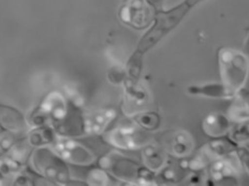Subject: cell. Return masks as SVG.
I'll use <instances>...</instances> for the list:
<instances>
[{
	"label": "cell",
	"instance_id": "cell-1",
	"mask_svg": "<svg viewBox=\"0 0 249 186\" xmlns=\"http://www.w3.org/2000/svg\"><path fill=\"white\" fill-rule=\"evenodd\" d=\"M222 85L230 97L235 96L245 85L249 74V59L245 53L222 48L218 53Z\"/></svg>",
	"mask_w": 249,
	"mask_h": 186
},
{
	"label": "cell",
	"instance_id": "cell-2",
	"mask_svg": "<svg viewBox=\"0 0 249 186\" xmlns=\"http://www.w3.org/2000/svg\"><path fill=\"white\" fill-rule=\"evenodd\" d=\"M189 11L190 9L185 2H181L169 11H159L156 15L153 27L144 35L133 55L137 57L139 56L140 58L143 57V55L148 50L154 48L164 36H167L171 30H173Z\"/></svg>",
	"mask_w": 249,
	"mask_h": 186
},
{
	"label": "cell",
	"instance_id": "cell-3",
	"mask_svg": "<svg viewBox=\"0 0 249 186\" xmlns=\"http://www.w3.org/2000/svg\"><path fill=\"white\" fill-rule=\"evenodd\" d=\"M34 167L52 182L68 184L70 174L67 165L48 149H39L33 155Z\"/></svg>",
	"mask_w": 249,
	"mask_h": 186
},
{
	"label": "cell",
	"instance_id": "cell-4",
	"mask_svg": "<svg viewBox=\"0 0 249 186\" xmlns=\"http://www.w3.org/2000/svg\"><path fill=\"white\" fill-rule=\"evenodd\" d=\"M119 18L133 28H144L150 22V11L143 0H124L119 10Z\"/></svg>",
	"mask_w": 249,
	"mask_h": 186
},
{
	"label": "cell",
	"instance_id": "cell-5",
	"mask_svg": "<svg viewBox=\"0 0 249 186\" xmlns=\"http://www.w3.org/2000/svg\"><path fill=\"white\" fill-rule=\"evenodd\" d=\"M102 166L112 172V174L126 181L138 180L143 175V171L140 169L139 165L131 159L124 157L123 155H107L102 159Z\"/></svg>",
	"mask_w": 249,
	"mask_h": 186
},
{
	"label": "cell",
	"instance_id": "cell-6",
	"mask_svg": "<svg viewBox=\"0 0 249 186\" xmlns=\"http://www.w3.org/2000/svg\"><path fill=\"white\" fill-rule=\"evenodd\" d=\"M54 147L62 157L73 164L90 165L95 162V155L76 141L62 140L57 142Z\"/></svg>",
	"mask_w": 249,
	"mask_h": 186
},
{
	"label": "cell",
	"instance_id": "cell-7",
	"mask_svg": "<svg viewBox=\"0 0 249 186\" xmlns=\"http://www.w3.org/2000/svg\"><path fill=\"white\" fill-rule=\"evenodd\" d=\"M0 128L9 132H20L26 128L22 113L14 108L0 103Z\"/></svg>",
	"mask_w": 249,
	"mask_h": 186
},
{
	"label": "cell",
	"instance_id": "cell-8",
	"mask_svg": "<svg viewBox=\"0 0 249 186\" xmlns=\"http://www.w3.org/2000/svg\"><path fill=\"white\" fill-rule=\"evenodd\" d=\"M203 129L206 135L218 139L230 130L231 122L221 113H211L203 121Z\"/></svg>",
	"mask_w": 249,
	"mask_h": 186
},
{
	"label": "cell",
	"instance_id": "cell-9",
	"mask_svg": "<svg viewBox=\"0 0 249 186\" xmlns=\"http://www.w3.org/2000/svg\"><path fill=\"white\" fill-rule=\"evenodd\" d=\"M141 136L130 128H121L116 129L108 136V140L113 146H116L123 149H134L141 143Z\"/></svg>",
	"mask_w": 249,
	"mask_h": 186
},
{
	"label": "cell",
	"instance_id": "cell-10",
	"mask_svg": "<svg viewBox=\"0 0 249 186\" xmlns=\"http://www.w3.org/2000/svg\"><path fill=\"white\" fill-rule=\"evenodd\" d=\"M235 96L229 109V116L231 121L242 123L249 120V91H241Z\"/></svg>",
	"mask_w": 249,
	"mask_h": 186
},
{
	"label": "cell",
	"instance_id": "cell-11",
	"mask_svg": "<svg viewBox=\"0 0 249 186\" xmlns=\"http://www.w3.org/2000/svg\"><path fill=\"white\" fill-rule=\"evenodd\" d=\"M144 163L152 170H158L163 167L165 158L163 153L156 147H145L143 149Z\"/></svg>",
	"mask_w": 249,
	"mask_h": 186
},
{
	"label": "cell",
	"instance_id": "cell-12",
	"mask_svg": "<svg viewBox=\"0 0 249 186\" xmlns=\"http://www.w3.org/2000/svg\"><path fill=\"white\" fill-rule=\"evenodd\" d=\"M188 93L193 95H204L209 97H230L222 84H210L202 86H189Z\"/></svg>",
	"mask_w": 249,
	"mask_h": 186
},
{
	"label": "cell",
	"instance_id": "cell-13",
	"mask_svg": "<svg viewBox=\"0 0 249 186\" xmlns=\"http://www.w3.org/2000/svg\"><path fill=\"white\" fill-rule=\"evenodd\" d=\"M53 140H54L53 132L51 131V129H48V128L37 129V130L33 131L29 135V142L31 146L34 147L43 146V144L50 143Z\"/></svg>",
	"mask_w": 249,
	"mask_h": 186
},
{
	"label": "cell",
	"instance_id": "cell-14",
	"mask_svg": "<svg viewBox=\"0 0 249 186\" xmlns=\"http://www.w3.org/2000/svg\"><path fill=\"white\" fill-rule=\"evenodd\" d=\"M114 116V112H101V113H97V114L93 115L89 122L90 129L95 132H99L101 131L103 128L106 127L107 124L111 121V118Z\"/></svg>",
	"mask_w": 249,
	"mask_h": 186
},
{
	"label": "cell",
	"instance_id": "cell-15",
	"mask_svg": "<svg viewBox=\"0 0 249 186\" xmlns=\"http://www.w3.org/2000/svg\"><path fill=\"white\" fill-rule=\"evenodd\" d=\"M191 149V139L189 137L185 136L184 133H179V135L174 138L173 143V152L178 156H185L188 154Z\"/></svg>",
	"mask_w": 249,
	"mask_h": 186
},
{
	"label": "cell",
	"instance_id": "cell-16",
	"mask_svg": "<svg viewBox=\"0 0 249 186\" xmlns=\"http://www.w3.org/2000/svg\"><path fill=\"white\" fill-rule=\"evenodd\" d=\"M136 120L140 125L143 128L147 129V130H152V129L157 128L159 125V116L153 112L141 113V114L137 115Z\"/></svg>",
	"mask_w": 249,
	"mask_h": 186
},
{
	"label": "cell",
	"instance_id": "cell-17",
	"mask_svg": "<svg viewBox=\"0 0 249 186\" xmlns=\"http://www.w3.org/2000/svg\"><path fill=\"white\" fill-rule=\"evenodd\" d=\"M232 138L234 141L242 143L249 139V120L242 122L241 125L232 132Z\"/></svg>",
	"mask_w": 249,
	"mask_h": 186
},
{
	"label": "cell",
	"instance_id": "cell-18",
	"mask_svg": "<svg viewBox=\"0 0 249 186\" xmlns=\"http://www.w3.org/2000/svg\"><path fill=\"white\" fill-rule=\"evenodd\" d=\"M237 155L241 159V164L243 165L247 172L249 173V149L246 148H241L237 149Z\"/></svg>",
	"mask_w": 249,
	"mask_h": 186
},
{
	"label": "cell",
	"instance_id": "cell-19",
	"mask_svg": "<svg viewBox=\"0 0 249 186\" xmlns=\"http://www.w3.org/2000/svg\"><path fill=\"white\" fill-rule=\"evenodd\" d=\"M148 1L153 4L154 7H156V8H160L162 6V2H163V0H148Z\"/></svg>",
	"mask_w": 249,
	"mask_h": 186
},
{
	"label": "cell",
	"instance_id": "cell-20",
	"mask_svg": "<svg viewBox=\"0 0 249 186\" xmlns=\"http://www.w3.org/2000/svg\"><path fill=\"white\" fill-rule=\"evenodd\" d=\"M245 51H246V53L249 54V35H248L247 40H246V42H245Z\"/></svg>",
	"mask_w": 249,
	"mask_h": 186
},
{
	"label": "cell",
	"instance_id": "cell-21",
	"mask_svg": "<svg viewBox=\"0 0 249 186\" xmlns=\"http://www.w3.org/2000/svg\"><path fill=\"white\" fill-rule=\"evenodd\" d=\"M243 144H244V146H245V148H246V149H249V139H247L246 141H244V142H243Z\"/></svg>",
	"mask_w": 249,
	"mask_h": 186
}]
</instances>
